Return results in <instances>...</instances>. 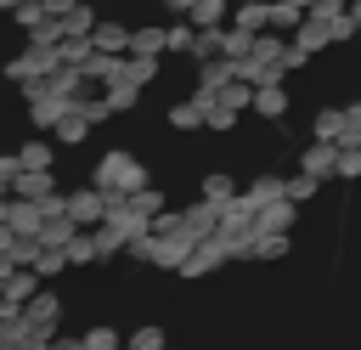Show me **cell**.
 Returning a JSON list of instances; mask_svg holds the SVG:
<instances>
[{
	"mask_svg": "<svg viewBox=\"0 0 361 350\" xmlns=\"http://www.w3.org/2000/svg\"><path fill=\"white\" fill-rule=\"evenodd\" d=\"M90 181L107 192V198H130L135 186H147L152 175H147V164L130 152V147H107L96 164H90Z\"/></svg>",
	"mask_w": 361,
	"mask_h": 350,
	"instance_id": "cell-1",
	"label": "cell"
},
{
	"mask_svg": "<svg viewBox=\"0 0 361 350\" xmlns=\"http://www.w3.org/2000/svg\"><path fill=\"white\" fill-rule=\"evenodd\" d=\"M23 96H28V124H34V130H56V119H62L68 107H79V96L56 90L51 79H34V85H23Z\"/></svg>",
	"mask_w": 361,
	"mask_h": 350,
	"instance_id": "cell-2",
	"label": "cell"
},
{
	"mask_svg": "<svg viewBox=\"0 0 361 350\" xmlns=\"http://www.w3.org/2000/svg\"><path fill=\"white\" fill-rule=\"evenodd\" d=\"M226 260H231V254H226V243H220V231H214V237H197V243L186 248V260H180V271H175V277L197 282V277H214Z\"/></svg>",
	"mask_w": 361,
	"mask_h": 350,
	"instance_id": "cell-3",
	"label": "cell"
},
{
	"mask_svg": "<svg viewBox=\"0 0 361 350\" xmlns=\"http://www.w3.org/2000/svg\"><path fill=\"white\" fill-rule=\"evenodd\" d=\"M39 288H45V277H39L34 265H0V299H11V305H28Z\"/></svg>",
	"mask_w": 361,
	"mask_h": 350,
	"instance_id": "cell-4",
	"label": "cell"
},
{
	"mask_svg": "<svg viewBox=\"0 0 361 350\" xmlns=\"http://www.w3.org/2000/svg\"><path fill=\"white\" fill-rule=\"evenodd\" d=\"M299 169H310V175H322V181H338V141L310 135V141L299 147Z\"/></svg>",
	"mask_w": 361,
	"mask_h": 350,
	"instance_id": "cell-5",
	"label": "cell"
},
{
	"mask_svg": "<svg viewBox=\"0 0 361 350\" xmlns=\"http://www.w3.org/2000/svg\"><path fill=\"white\" fill-rule=\"evenodd\" d=\"M39 231H17V226H0V265H34L39 254Z\"/></svg>",
	"mask_w": 361,
	"mask_h": 350,
	"instance_id": "cell-6",
	"label": "cell"
},
{
	"mask_svg": "<svg viewBox=\"0 0 361 350\" xmlns=\"http://www.w3.org/2000/svg\"><path fill=\"white\" fill-rule=\"evenodd\" d=\"M68 215L79 220V226H102L107 220V192L90 181V186H79V192H68Z\"/></svg>",
	"mask_w": 361,
	"mask_h": 350,
	"instance_id": "cell-7",
	"label": "cell"
},
{
	"mask_svg": "<svg viewBox=\"0 0 361 350\" xmlns=\"http://www.w3.org/2000/svg\"><path fill=\"white\" fill-rule=\"evenodd\" d=\"M23 316H28V322H34V327H39V333H45L51 344H56V322H62V294L39 288V294H34L28 305H23Z\"/></svg>",
	"mask_w": 361,
	"mask_h": 350,
	"instance_id": "cell-8",
	"label": "cell"
},
{
	"mask_svg": "<svg viewBox=\"0 0 361 350\" xmlns=\"http://www.w3.org/2000/svg\"><path fill=\"white\" fill-rule=\"evenodd\" d=\"M288 107H293V90H288L282 79L254 85V113H259V119H288Z\"/></svg>",
	"mask_w": 361,
	"mask_h": 350,
	"instance_id": "cell-9",
	"label": "cell"
},
{
	"mask_svg": "<svg viewBox=\"0 0 361 350\" xmlns=\"http://www.w3.org/2000/svg\"><path fill=\"white\" fill-rule=\"evenodd\" d=\"M299 209H305V203L288 198V192L271 198V203H259V231H293V226H299Z\"/></svg>",
	"mask_w": 361,
	"mask_h": 350,
	"instance_id": "cell-10",
	"label": "cell"
},
{
	"mask_svg": "<svg viewBox=\"0 0 361 350\" xmlns=\"http://www.w3.org/2000/svg\"><path fill=\"white\" fill-rule=\"evenodd\" d=\"M164 124H169V130H209V107H203V102H197V96L186 90L180 102H169Z\"/></svg>",
	"mask_w": 361,
	"mask_h": 350,
	"instance_id": "cell-11",
	"label": "cell"
},
{
	"mask_svg": "<svg viewBox=\"0 0 361 350\" xmlns=\"http://www.w3.org/2000/svg\"><path fill=\"white\" fill-rule=\"evenodd\" d=\"M90 130H96V119H90L85 107H68V113L56 119V130H51V135H56L62 147H79V141H90Z\"/></svg>",
	"mask_w": 361,
	"mask_h": 350,
	"instance_id": "cell-12",
	"label": "cell"
},
{
	"mask_svg": "<svg viewBox=\"0 0 361 350\" xmlns=\"http://www.w3.org/2000/svg\"><path fill=\"white\" fill-rule=\"evenodd\" d=\"M180 209H186V220H192V237H214V231H220V203H214V198L197 192V198L180 203Z\"/></svg>",
	"mask_w": 361,
	"mask_h": 350,
	"instance_id": "cell-13",
	"label": "cell"
},
{
	"mask_svg": "<svg viewBox=\"0 0 361 350\" xmlns=\"http://www.w3.org/2000/svg\"><path fill=\"white\" fill-rule=\"evenodd\" d=\"M130 51H141V56H164V51H169V23H135Z\"/></svg>",
	"mask_w": 361,
	"mask_h": 350,
	"instance_id": "cell-14",
	"label": "cell"
},
{
	"mask_svg": "<svg viewBox=\"0 0 361 350\" xmlns=\"http://www.w3.org/2000/svg\"><path fill=\"white\" fill-rule=\"evenodd\" d=\"M344 130H350V113H344V107H316V113H310V135L344 141Z\"/></svg>",
	"mask_w": 361,
	"mask_h": 350,
	"instance_id": "cell-15",
	"label": "cell"
},
{
	"mask_svg": "<svg viewBox=\"0 0 361 350\" xmlns=\"http://www.w3.org/2000/svg\"><path fill=\"white\" fill-rule=\"evenodd\" d=\"M79 231H85V226H79V220L62 209V215H45V226H39V243H51V248H68Z\"/></svg>",
	"mask_w": 361,
	"mask_h": 350,
	"instance_id": "cell-16",
	"label": "cell"
},
{
	"mask_svg": "<svg viewBox=\"0 0 361 350\" xmlns=\"http://www.w3.org/2000/svg\"><path fill=\"white\" fill-rule=\"evenodd\" d=\"M231 23L248 28V34H265L271 28V0H237L231 6Z\"/></svg>",
	"mask_w": 361,
	"mask_h": 350,
	"instance_id": "cell-17",
	"label": "cell"
},
{
	"mask_svg": "<svg viewBox=\"0 0 361 350\" xmlns=\"http://www.w3.org/2000/svg\"><path fill=\"white\" fill-rule=\"evenodd\" d=\"M56 147H62V141H56L51 130H45V141H23V147H17V152H23V169H56Z\"/></svg>",
	"mask_w": 361,
	"mask_h": 350,
	"instance_id": "cell-18",
	"label": "cell"
},
{
	"mask_svg": "<svg viewBox=\"0 0 361 350\" xmlns=\"http://www.w3.org/2000/svg\"><path fill=\"white\" fill-rule=\"evenodd\" d=\"M130 34H135V28H130V23H118V17H102V23H96V34H90V40H96V45H102V51H130Z\"/></svg>",
	"mask_w": 361,
	"mask_h": 350,
	"instance_id": "cell-19",
	"label": "cell"
},
{
	"mask_svg": "<svg viewBox=\"0 0 361 350\" xmlns=\"http://www.w3.org/2000/svg\"><path fill=\"white\" fill-rule=\"evenodd\" d=\"M11 192H23V198H39V203H45V198L56 192V169H23Z\"/></svg>",
	"mask_w": 361,
	"mask_h": 350,
	"instance_id": "cell-20",
	"label": "cell"
},
{
	"mask_svg": "<svg viewBox=\"0 0 361 350\" xmlns=\"http://www.w3.org/2000/svg\"><path fill=\"white\" fill-rule=\"evenodd\" d=\"M231 6H237V0H192L186 17H192L197 28H220V23H231Z\"/></svg>",
	"mask_w": 361,
	"mask_h": 350,
	"instance_id": "cell-21",
	"label": "cell"
},
{
	"mask_svg": "<svg viewBox=\"0 0 361 350\" xmlns=\"http://www.w3.org/2000/svg\"><path fill=\"white\" fill-rule=\"evenodd\" d=\"M197 192H203V198H214V203H226V198H237L243 186H237V175H231V169H209V175L197 181Z\"/></svg>",
	"mask_w": 361,
	"mask_h": 350,
	"instance_id": "cell-22",
	"label": "cell"
},
{
	"mask_svg": "<svg viewBox=\"0 0 361 350\" xmlns=\"http://www.w3.org/2000/svg\"><path fill=\"white\" fill-rule=\"evenodd\" d=\"M68 260H73V271H85V265H102V248H96V226H85V231L68 243Z\"/></svg>",
	"mask_w": 361,
	"mask_h": 350,
	"instance_id": "cell-23",
	"label": "cell"
},
{
	"mask_svg": "<svg viewBox=\"0 0 361 350\" xmlns=\"http://www.w3.org/2000/svg\"><path fill=\"white\" fill-rule=\"evenodd\" d=\"M79 339H85V350H118V344H130V333H118L113 322H90Z\"/></svg>",
	"mask_w": 361,
	"mask_h": 350,
	"instance_id": "cell-24",
	"label": "cell"
},
{
	"mask_svg": "<svg viewBox=\"0 0 361 350\" xmlns=\"http://www.w3.org/2000/svg\"><path fill=\"white\" fill-rule=\"evenodd\" d=\"M169 51L175 56H192L197 51V23L192 17H169Z\"/></svg>",
	"mask_w": 361,
	"mask_h": 350,
	"instance_id": "cell-25",
	"label": "cell"
},
{
	"mask_svg": "<svg viewBox=\"0 0 361 350\" xmlns=\"http://www.w3.org/2000/svg\"><path fill=\"white\" fill-rule=\"evenodd\" d=\"M243 192H248L254 203H271V198H282V192H288V175H276V169H265V175H254V181H248Z\"/></svg>",
	"mask_w": 361,
	"mask_h": 350,
	"instance_id": "cell-26",
	"label": "cell"
},
{
	"mask_svg": "<svg viewBox=\"0 0 361 350\" xmlns=\"http://www.w3.org/2000/svg\"><path fill=\"white\" fill-rule=\"evenodd\" d=\"M130 203H135V209H141V215H147V220H158V215H164V209H169V192H164V186H152V181H147V186H135V192H130Z\"/></svg>",
	"mask_w": 361,
	"mask_h": 350,
	"instance_id": "cell-27",
	"label": "cell"
},
{
	"mask_svg": "<svg viewBox=\"0 0 361 350\" xmlns=\"http://www.w3.org/2000/svg\"><path fill=\"white\" fill-rule=\"evenodd\" d=\"M158 68H164V56H141V51H130V62H124V79H135L141 90L158 79Z\"/></svg>",
	"mask_w": 361,
	"mask_h": 350,
	"instance_id": "cell-28",
	"label": "cell"
},
{
	"mask_svg": "<svg viewBox=\"0 0 361 350\" xmlns=\"http://www.w3.org/2000/svg\"><path fill=\"white\" fill-rule=\"evenodd\" d=\"M34 271H39L45 282H51V277H62V271H73V260H68V248H51V243H45V248L34 254Z\"/></svg>",
	"mask_w": 361,
	"mask_h": 350,
	"instance_id": "cell-29",
	"label": "cell"
},
{
	"mask_svg": "<svg viewBox=\"0 0 361 350\" xmlns=\"http://www.w3.org/2000/svg\"><path fill=\"white\" fill-rule=\"evenodd\" d=\"M310 11L299 6V0H271V28H282V34H293L299 23H305Z\"/></svg>",
	"mask_w": 361,
	"mask_h": 350,
	"instance_id": "cell-30",
	"label": "cell"
},
{
	"mask_svg": "<svg viewBox=\"0 0 361 350\" xmlns=\"http://www.w3.org/2000/svg\"><path fill=\"white\" fill-rule=\"evenodd\" d=\"M96 23H102V17H96V6H90V0H79V6L62 17V34H96Z\"/></svg>",
	"mask_w": 361,
	"mask_h": 350,
	"instance_id": "cell-31",
	"label": "cell"
},
{
	"mask_svg": "<svg viewBox=\"0 0 361 350\" xmlns=\"http://www.w3.org/2000/svg\"><path fill=\"white\" fill-rule=\"evenodd\" d=\"M107 90V102L118 107V113H135V102H141V85L135 79H113V85H102Z\"/></svg>",
	"mask_w": 361,
	"mask_h": 350,
	"instance_id": "cell-32",
	"label": "cell"
},
{
	"mask_svg": "<svg viewBox=\"0 0 361 350\" xmlns=\"http://www.w3.org/2000/svg\"><path fill=\"white\" fill-rule=\"evenodd\" d=\"M327 181L322 175H310V169H293L288 175V198H299V203H316V192H322Z\"/></svg>",
	"mask_w": 361,
	"mask_h": 350,
	"instance_id": "cell-33",
	"label": "cell"
},
{
	"mask_svg": "<svg viewBox=\"0 0 361 350\" xmlns=\"http://www.w3.org/2000/svg\"><path fill=\"white\" fill-rule=\"evenodd\" d=\"M164 344H169L164 322H141V327H130V350H164Z\"/></svg>",
	"mask_w": 361,
	"mask_h": 350,
	"instance_id": "cell-34",
	"label": "cell"
},
{
	"mask_svg": "<svg viewBox=\"0 0 361 350\" xmlns=\"http://www.w3.org/2000/svg\"><path fill=\"white\" fill-rule=\"evenodd\" d=\"M6 79L23 90V85H34V79H45V73H39V68H34V56L23 51V56H11V62H6Z\"/></svg>",
	"mask_w": 361,
	"mask_h": 350,
	"instance_id": "cell-35",
	"label": "cell"
},
{
	"mask_svg": "<svg viewBox=\"0 0 361 350\" xmlns=\"http://www.w3.org/2000/svg\"><path fill=\"white\" fill-rule=\"evenodd\" d=\"M293 248V231H259V260H282Z\"/></svg>",
	"mask_w": 361,
	"mask_h": 350,
	"instance_id": "cell-36",
	"label": "cell"
},
{
	"mask_svg": "<svg viewBox=\"0 0 361 350\" xmlns=\"http://www.w3.org/2000/svg\"><path fill=\"white\" fill-rule=\"evenodd\" d=\"M338 181H344V186L361 181V141H355V147H338Z\"/></svg>",
	"mask_w": 361,
	"mask_h": 350,
	"instance_id": "cell-37",
	"label": "cell"
},
{
	"mask_svg": "<svg viewBox=\"0 0 361 350\" xmlns=\"http://www.w3.org/2000/svg\"><path fill=\"white\" fill-rule=\"evenodd\" d=\"M237 119H243V113H237V107H226V102H214V107H209V130H220V135H231V130H237Z\"/></svg>",
	"mask_w": 361,
	"mask_h": 350,
	"instance_id": "cell-38",
	"label": "cell"
},
{
	"mask_svg": "<svg viewBox=\"0 0 361 350\" xmlns=\"http://www.w3.org/2000/svg\"><path fill=\"white\" fill-rule=\"evenodd\" d=\"M23 175V152H0V192H11Z\"/></svg>",
	"mask_w": 361,
	"mask_h": 350,
	"instance_id": "cell-39",
	"label": "cell"
},
{
	"mask_svg": "<svg viewBox=\"0 0 361 350\" xmlns=\"http://www.w3.org/2000/svg\"><path fill=\"white\" fill-rule=\"evenodd\" d=\"M344 11H350V0H316L310 17H344Z\"/></svg>",
	"mask_w": 361,
	"mask_h": 350,
	"instance_id": "cell-40",
	"label": "cell"
},
{
	"mask_svg": "<svg viewBox=\"0 0 361 350\" xmlns=\"http://www.w3.org/2000/svg\"><path fill=\"white\" fill-rule=\"evenodd\" d=\"M17 6H23V0H0V11H6V17H11V11H17Z\"/></svg>",
	"mask_w": 361,
	"mask_h": 350,
	"instance_id": "cell-41",
	"label": "cell"
},
{
	"mask_svg": "<svg viewBox=\"0 0 361 350\" xmlns=\"http://www.w3.org/2000/svg\"><path fill=\"white\" fill-rule=\"evenodd\" d=\"M350 17H355V28H361V0H350Z\"/></svg>",
	"mask_w": 361,
	"mask_h": 350,
	"instance_id": "cell-42",
	"label": "cell"
},
{
	"mask_svg": "<svg viewBox=\"0 0 361 350\" xmlns=\"http://www.w3.org/2000/svg\"><path fill=\"white\" fill-rule=\"evenodd\" d=\"M299 6H305V11H316V0H299Z\"/></svg>",
	"mask_w": 361,
	"mask_h": 350,
	"instance_id": "cell-43",
	"label": "cell"
},
{
	"mask_svg": "<svg viewBox=\"0 0 361 350\" xmlns=\"http://www.w3.org/2000/svg\"><path fill=\"white\" fill-rule=\"evenodd\" d=\"M152 6H158V0H152Z\"/></svg>",
	"mask_w": 361,
	"mask_h": 350,
	"instance_id": "cell-44",
	"label": "cell"
}]
</instances>
